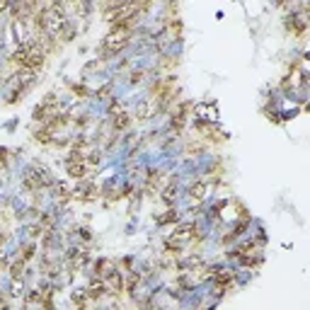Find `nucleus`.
<instances>
[{
    "label": "nucleus",
    "instance_id": "obj_21",
    "mask_svg": "<svg viewBox=\"0 0 310 310\" xmlns=\"http://www.w3.org/2000/svg\"><path fill=\"white\" fill-rule=\"evenodd\" d=\"M112 92V82H107V85H102V87H99V90H97V97H99V99H107V94Z\"/></svg>",
    "mask_w": 310,
    "mask_h": 310
},
{
    "label": "nucleus",
    "instance_id": "obj_24",
    "mask_svg": "<svg viewBox=\"0 0 310 310\" xmlns=\"http://www.w3.org/2000/svg\"><path fill=\"white\" fill-rule=\"evenodd\" d=\"M32 255H34V245H29L27 250H25V255H22V259H32Z\"/></svg>",
    "mask_w": 310,
    "mask_h": 310
},
{
    "label": "nucleus",
    "instance_id": "obj_2",
    "mask_svg": "<svg viewBox=\"0 0 310 310\" xmlns=\"http://www.w3.org/2000/svg\"><path fill=\"white\" fill-rule=\"evenodd\" d=\"M49 184V177L46 172L41 170V167H29L27 172H25V179H22V187L29 189V191H39L41 187H46Z\"/></svg>",
    "mask_w": 310,
    "mask_h": 310
},
{
    "label": "nucleus",
    "instance_id": "obj_10",
    "mask_svg": "<svg viewBox=\"0 0 310 310\" xmlns=\"http://www.w3.org/2000/svg\"><path fill=\"white\" fill-rule=\"evenodd\" d=\"M206 191H209V182L199 179V182H194L189 187V196H191V201H201L203 196H206Z\"/></svg>",
    "mask_w": 310,
    "mask_h": 310
},
{
    "label": "nucleus",
    "instance_id": "obj_7",
    "mask_svg": "<svg viewBox=\"0 0 310 310\" xmlns=\"http://www.w3.org/2000/svg\"><path fill=\"white\" fill-rule=\"evenodd\" d=\"M66 172L70 179H82L87 172V165L85 160H66Z\"/></svg>",
    "mask_w": 310,
    "mask_h": 310
},
{
    "label": "nucleus",
    "instance_id": "obj_1",
    "mask_svg": "<svg viewBox=\"0 0 310 310\" xmlns=\"http://www.w3.org/2000/svg\"><path fill=\"white\" fill-rule=\"evenodd\" d=\"M136 10H138V3H134V0H129V3H119L117 8H112V10H107V13H105V20H107L109 25H117V22H129V20L136 15Z\"/></svg>",
    "mask_w": 310,
    "mask_h": 310
},
{
    "label": "nucleus",
    "instance_id": "obj_15",
    "mask_svg": "<svg viewBox=\"0 0 310 310\" xmlns=\"http://www.w3.org/2000/svg\"><path fill=\"white\" fill-rule=\"evenodd\" d=\"M34 141H39V143H51V141H54V129H49V126L39 129V131L34 134Z\"/></svg>",
    "mask_w": 310,
    "mask_h": 310
},
{
    "label": "nucleus",
    "instance_id": "obj_20",
    "mask_svg": "<svg viewBox=\"0 0 310 310\" xmlns=\"http://www.w3.org/2000/svg\"><path fill=\"white\" fill-rule=\"evenodd\" d=\"M85 165H99V153H97V150L87 153V158H85Z\"/></svg>",
    "mask_w": 310,
    "mask_h": 310
},
{
    "label": "nucleus",
    "instance_id": "obj_16",
    "mask_svg": "<svg viewBox=\"0 0 310 310\" xmlns=\"http://www.w3.org/2000/svg\"><path fill=\"white\" fill-rule=\"evenodd\" d=\"M247 228V221H243V223H238V226H235V228L230 230L228 235H226V238H223V243L228 245L230 240H238V238H240V235H243V230Z\"/></svg>",
    "mask_w": 310,
    "mask_h": 310
},
{
    "label": "nucleus",
    "instance_id": "obj_12",
    "mask_svg": "<svg viewBox=\"0 0 310 310\" xmlns=\"http://www.w3.org/2000/svg\"><path fill=\"white\" fill-rule=\"evenodd\" d=\"M51 107H54V105H49V102H44V105H39V107H34L32 119H34V122H46V119H49L46 114H51V112H54Z\"/></svg>",
    "mask_w": 310,
    "mask_h": 310
},
{
    "label": "nucleus",
    "instance_id": "obj_9",
    "mask_svg": "<svg viewBox=\"0 0 310 310\" xmlns=\"http://www.w3.org/2000/svg\"><path fill=\"white\" fill-rule=\"evenodd\" d=\"M286 29H291V32H296V34H300V32L305 29V13L288 15V17H286Z\"/></svg>",
    "mask_w": 310,
    "mask_h": 310
},
{
    "label": "nucleus",
    "instance_id": "obj_27",
    "mask_svg": "<svg viewBox=\"0 0 310 310\" xmlns=\"http://www.w3.org/2000/svg\"><path fill=\"white\" fill-rule=\"evenodd\" d=\"M5 155H8V150L0 148V162H5Z\"/></svg>",
    "mask_w": 310,
    "mask_h": 310
},
{
    "label": "nucleus",
    "instance_id": "obj_26",
    "mask_svg": "<svg viewBox=\"0 0 310 310\" xmlns=\"http://www.w3.org/2000/svg\"><path fill=\"white\" fill-rule=\"evenodd\" d=\"M8 8H10V0H0V13L8 10Z\"/></svg>",
    "mask_w": 310,
    "mask_h": 310
},
{
    "label": "nucleus",
    "instance_id": "obj_23",
    "mask_svg": "<svg viewBox=\"0 0 310 310\" xmlns=\"http://www.w3.org/2000/svg\"><path fill=\"white\" fill-rule=\"evenodd\" d=\"M141 80H143V70H134L131 73V82L136 85V82H141Z\"/></svg>",
    "mask_w": 310,
    "mask_h": 310
},
{
    "label": "nucleus",
    "instance_id": "obj_25",
    "mask_svg": "<svg viewBox=\"0 0 310 310\" xmlns=\"http://www.w3.org/2000/svg\"><path fill=\"white\" fill-rule=\"evenodd\" d=\"M80 238H82V240H90L92 235H90V230H87V228H80Z\"/></svg>",
    "mask_w": 310,
    "mask_h": 310
},
{
    "label": "nucleus",
    "instance_id": "obj_22",
    "mask_svg": "<svg viewBox=\"0 0 310 310\" xmlns=\"http://www.w3.org/2000/svg\"><path fill=\"white\" fill-rule=\"evenodd\" d=\"M56 191H61V196H68V194H70V187H68L66 182H61V184L56 187Z\"/></svg>",
    "mask_w": 310,
    "mask_h": 310
},
{
    "label": "nucleus",
    "instance_id": "obj_4",
    "mask_svg": "<svg viewBox=\"0 0 310 310\" xmlns=\"http://www.w3.org/2000/svg\"><path fill=\"white\" fill-rule=\"evenodd\" d=\"M194 233H196V223H191V221L179 223V221H177L175 230H172V238H170V240H172V243H177V245H184L189 238L194 235Z\"/></svg>",
    "mask_w": 310,
    "mask_h": 310
},
{
    "label": "nucleus",
    "instance_id": "obj_5",
    "mask_svg": "<svg viewBox=\"0 0 310 310\" xmlns=\"http://www.w3.org/2000/svg\"><path fill=\"white\" fill-rule=\"evenodd\" d=\"M85 293H87V298H90V300H99V298L107 293V283H105V279H99V276H97V279H92V281H90V286L85 288Z\"/></svg>",
    "mask_w": 310,
    "mask_h": 310
},
{
    "label": "nucleus",
    "instance_id": "obj_11",
    "mask_svg": "<svg viewBox=\"0 0 310 310\" xmlns=\"http://www.w3.org/2000/svg\"><path fill=\"white\" fill-rule=\"evenodd\" d=\"M214 283H216L221 291H226L228 286H233V271L228 269H221L218 274H214Z\"/></svg>",
    "mask_w": 310,
    "mask_h": 310
},
{
    "label": "nucleus",
    "instance_id": "obj_19",
    "mask_svg": "<svg viewBox=\"0 0 310 310\" xmlns=\"http://www.w3.org/2000/svg\"><path fill=\"white\" fill-rule=\"evenodd\" d=\"M148 114H150V102H143V105L138 107V112H136V117H138V119H148Z\"/></svg>",
    "mask_w": 310,
    "mask_h": 310
},
{
    "label": "nucleus",
    "instance_id": "obj_8",
    "mask_svg": "<svg viewBox=\"0 0 310 310\" xmlns=\"http://www.w3.org/2000/svg\"><path fill=\"white\" fill-rule=\"evenodd\" d=\"M29 49H32V41L22 44V46H17V49L13 51V56H10V61H13L15 66L25 68V63H27V56H29Z\"/></svg>",
    "mask_w": 310,
    "mask_h": 310
},
{
    "label": "nucleus",
    "instance_id": "obj_6",
    "mask_svg": "<svg viewBox=\"0 0 310 310\" xmlns=\"http://www.w3.org/2000/svg\"><path fill=\"white\" fill-rule=\"evenodd\" d=\"M44 66V51H41L37 44H32V49H29V56H27V63L25 68L27 70H37V68Z\"/></svg>",
    "mask_w": 310,
    "mask_h": 310
},
{
    "label": "nucleus",
    "instance_id": "obj_14",
    "mask_svg": "<svg viewBox=\"0 0 310 310\" xmlns=\"http://www.w3.org/2000/svg\"><path fill=\"white\" fill-rule=\"evenodd\" d=\"M179 221V211L177 209H167L165 216H158V226H172Z\"/></svg>",
    "mask_w": 310,
    "mask_h": 310
},
{
    "label": "nucleus",
    "instance_id": "obj_17",
    "mask_svg": "<svg viewBox=\"0 0 310 310\" xmlns=\"http://www.w3.org/2000/svg\"><path fill=\"white\" fill-rule=\"evenodd\" d=\"M175 199H177V184L172 182V184H167V187H165V191H162V201L172 203Z\"/></svg>",
    "mask_w": 310,
    "mask_h": 310
},
{
    "label": "nucleus",
    "instance_id": "obj_3",
    "mask_svg": "<svg viewBox=\"0 0 310 310\" xmlns=\"http://www.w3.org/2000/svg\"><path fill=\"white\" fill-rule=\"evenodd\" d=\"M124 46H129V34L126 32H109L102 49H105V56H114L119 54Z\"/></svg>",
    "mask_w": 310,
    "mask_h": 310
},
{
    "label": "nucleus",
    "instance_id": "obj_18",
    "mask_svg": "<svg viewBox=\"0 0 310 310\" xmlns=\"http://www.w3.org/2000/svg\"><path fill=\"white\" fill-rule=\"evenodd\" d=\"M22 271H25V259H17V262H13V264H10V276H13L15 281L22 276Z\"/></svg>",
    "mask_w": 310,
    "mask_h": 310
},
{
    "label": "nucleus",
    "instance_id": "obj_13",
    "mask_svg": "<svg viewBox=\"0 0 310 310\" xmlns=\"http://www.w3.org/2000/svg\"><path fill=\"white\" fill-rule=\"evenodd\" d=\"M112 124H114V131H124V129H129V124H131V114H129V112H119Z\"/></svg>",
    "mask_w": 310,
    "mask_h": 310
}]
</instances>
